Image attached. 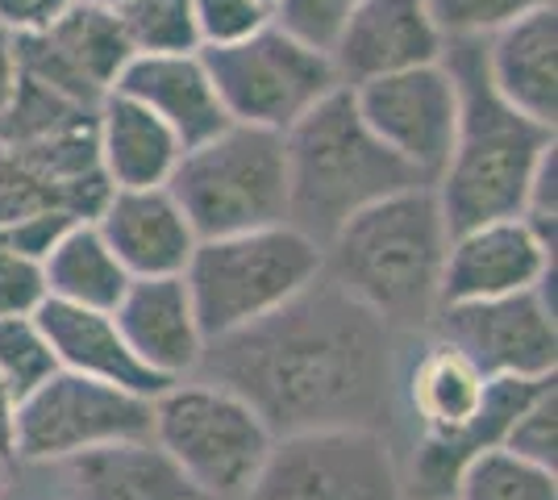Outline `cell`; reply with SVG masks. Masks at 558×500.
Masks as SVG:
<instances>
[{"instance_id": "cell-1", "label": "cell", "mask_w": 558, "mask_h": 500, "mask_svg": "<svg viewBox=\"0 0 558 500\" xmlns=\"http://www.w3.org/2000/svg\"><path fill=\"white\" fill-rule=\"evenodd\" d=\"M400 333L329 271L251 326L209 338L196 376L238 392L276 438L304 429H388Z\"/></svg>"}, {"instance_id": "cell-2", "label": "cell", "mask_w": 558, "mask_h": 500, "mask_svg": "<svg viewBox=\"0 0 558 500\" xmlns=\"http://www.w3.org/2000/svg\"><path fill=\"white\" fill-rule=\"evenodd\" d=\"M442 63L459 84V130L442 175L434 180L446 230L521 217L530 175L555 146V130L517 113L484 72V38H450Z\"/></svg>"}, {"instance_id": "cell-3", "label": "cell", "mask_w": 558, "mask_h": 500, "mask_svg": "<svg viewBox=\"0 0 558 500\" xmlns=\"http://www.w3.org/2000/svg\"><path fill=\"white\" fill-rule=\"evenodd\" d=\"M446 246L450 230L438 192L417 184L342 221L326 242V271L396 333H421L438 313Z\"/></svg>"}, {"instance_id": "cell-4", "label": "cell", "mask_w": 558, "mask_h": 500, "mask_svg": "<svg viewBox=\"0 0 558 500\" xmlns=\"http://www.w3.org/2000/svg\"><path fill=\"white\" fill-rule=\"evenodd\" d=\"M288 155V221L326 251L342 221L400 188L429 184L363 121L350 84L322 96L283 130Z\"/></svg>"}, {"instance_id": "cell-5", "label": "cell", "mask_w": 558, "mask_h": 500, "mask_svg": "<svg viewBox=\"0 0 558 500\" xmlns=\"http://www.w3.org/2000/svg\"><path fill=\"white\" fill-rule=\"evenodd\" d=\"M322 271L326 251L292 221H276L246 234L201 239L184 267V284L196 326L209 342L267 317L304 292Z\"/></svg>"}, {"instance_id": "cell-6", "label": "cell", "mask_w": 558, "mask_h": 500, "mask_svg": "<svg viewBox=\"0 0 558 500\" xmlns=\"http://www.w3.org/2000/svg\"><path fill=\"white\" fill-rule=\"evenodd\" d=\"M196 239H226L288 221V155L279 130L230 121L187 146L167 180Z\"/></svg>"}, {"instance_id": "cell-7", "label": "cell", "mask_w": 558, "mask_h": 500, "mask_svg": "<svg viewBox=\"0 0 558 500\" xmlns=\"http://www.w3.org/2000/svg\"><path fill=\"white\" fill-rule=\"evenodd\" d=\"M150 438L205 500H238L258 476L276 434L238 392L213 380H175L150 401Z\"/></svg>"}, {"instance_id": "cell-8", "label": "cell", "mask_w": 558, "mask_h": 500, "mask_svg": "<svg viewBox=\"0 0 558 500\" xmlns=\"http://www.w3.org/2000/svg\"><path fill=\"white\" fill-rule=\"evenodd\" d=\"M238 500H409L388 429L283 434Z\"/></svg>"}, {"instance_id": "cell-9", "label": "cell", "mask_w": 558, "mask_h": 500, "mask_svg": "<svg viewBox=\"0 0 558 500\" xmlns=\"http://www.w3.org/2000/svg\"><path fill=\"white\" fill-rule=\"evenodd\" d=\"M201 59L209 68L226 118L279 134L342 84L326 50L292 38L276 22H267L242 42L201 50Z\"/></svg>"}, {"instance_id": "cell-10", "label": "cell", "mask_w": 558, "mask_h": 500, "mask_svg": "<svg viewBox=\"0 0 558 500\" xmlns=\"http://www.w3.org/2000/svg\"><path fill=\"white\" fill-rule=\"evenodd\" d=\"M150 397L59 367L17 401L13 454L17 463H63L71 454L96 451L109 442L150 438Z\"/></svg>"}, {"instance_id": "cell-11", "label": "cell", "mask_w": 558, "mask_h": 500, "mask_svg": "<svg viewBox=\"0 0 558 500\" xmlns=\"http://www.w3.org/2000/svg\"><path fill=\"white\" fill-rule=\"evenodd\" d=\"M350 93L379 143L429 184L442 175L459 130V84L442 59L350 84Z\"/></svg>"}, {"instance_id": "cell-12", "label": "cell", "mask_w": 558, "mask_h": 500, "mask_svg": "<svg viewBox=\"0 0 558 500\" xmlns=\"http://www.w3.org/2000/svg\"><path fill=\"white\" fill-rule=\"evenodd\" d=\"M109 192L113 184L96 150V118L34 143H0V221L50 209L93 221Z\"/></svg>"}, {"instance_id": "cell-13", "label": "cell", "mask_w": 558, "mask_h": 500, "mask_svg": "<svg viewBox=\"0 0 558 500\" xmlns=\"http://www.w3.org/2000/svg\"><path fill=\"white\" fill-rule=\"evenodd\" d=\"M429 330L459 346L488 380L521 376L546 380L558 371V326L555 309L537 288L492 296V301H459L438 305Z\"/></svg>"}, {"instance_id": "cell-14", "label": "cell", "mask_w": 558, "mask_h": 500, "mask_svg": "<svg viewBox=\"0 0 558 500\" xmlns=\"http://www.w3.org/2000/svg\"><path fill=\"white\" fill-rule=\"evenodd\" d=\"M13 38L25 80H38L84 109H96L113 93L121 68L134 59L113 9L88 0H71L54 22Z\"/></svg>"}, {"instance_id": "cell-15", "label": "cell", "mask_w": 558, "mask_h": 500, "mask_svg": "<svg viewBox=\"0 0 558 500\" xmlns=\"http://www.w3.org/2000/svg\"><path fill=\"white\" fill-rule=\"evenodd\" d=\"M550 267H555V251L537 239L521 217L471 225L463 234H450L438 305L525 292V288L542 284V276Z\"/></svg>"}, {"instance_id": "cell-16", "label": "cell", "mask_w": 558, "mask_h": 500, "mask_svg": "<svg viewBox=\"0 0 558 500\" xmlns=\"http://www.w3.org/2000/svg\"><path fill=\"white\" fill-rule=\"evenodd\" d=\"M442 54L446 34L429 13V0H359L338 42L329 47L342 84L409 72L421 63H438Z\"/></svg>"}, {"instance_id": "cell-17", "label": "cell", "mask_w": 558, "mask_h": 500, "mask_svg": "<svg viewBox=\"0 0 558 500\" xmlns=\"http://www.w3.org/2000/svg\"><path fill=\"white\" fill-rule=\"evenodd\" d=\"M113 321L134 358L142 367H150L155 376L171 383L196 376L201 355H205V333L196 326L184 276L130 280L125 296L117 301Z\"/></svg>"}, {"instance_id": "cell-18", "label": "cell", "mask_w": 558, "mask_h": 500, "mask_svg": "<svg viewBox=\"0 0 558 500\" xmlns=\"http://www.w3.org/2000/svg\"><path fill=\"white\" fill-rule=\"evenodd\" d=\"M93 225L134 280L184 276L187 259L201 242L167 184H159V188H113L105 209L93 217Z\"/></svg>"}, {"instance_id": "cell-19", "label": "cell", "mask_w": 558, "mask_h": 500, "mask_svg": "<svg viewBox=\"0 0 558 500\" xmlns=\"http://www.w3.org/2000/svg\"><path fill=\"white\" fill-rule=\"evenodd\" d=\"M113 93H125L130 100L146 105L180 138L184 150L230 125L201 50H192V54H134L117 75Z\"/></svg>"}, {"instance_id": "cell-20", "label": "cell", "mask_w": 558, "mask_h": 500, "mask_svg": "<svg viewBox=\"0 0 558 500\" xmlns=\"http://www.w3.org/2000/svg\"><path fill=\"white\" fill-rule=\"evenodd\" d=\"M484 72L500 100L537 125L558 121V13L534 9L484 38Z\"/></svg>"}, {"instance_id": "cell-21", "label": "cell", "mask_w": 558, "mask_h": 500, "mask_svg": "<svg viewBox=\"0 0 558 500\" xmlns=\"http://www.w3.org/2000/svg\"><path fill=\"white\" fill-rule=\"evenodd\" d=\"M34 321L43 326L50 351L59 358V367H68V371L117 383L125 392L150 397V401L171 383L134 358V351L125 346V338L117 330L113 313L84 309V305H68V301H50L47 296L34 309Z\"/></svg>"}, {"instance_id": "cell-22", "label": "cell", "mask_w": 558, "mask_h": 500, "mask_svg": "<svg viewBox=\"0 0 558 500\" xmlns=\"http://www.w3.org/2000/svg\"><path fill=\"white\" fill-rule=\"evenodd\" d=\"M71 500H196L201 492L155 438L109 442L59 463Z\"/></svg>"}, {"instance_id": "cell-23", "label": "cell", "mask_w": 558, "mask_h": 500, "mask_svg": "<svg viewBox=\"0 0 558 500\" xmlns=\"http://www.w3.org/2000/svg\"><path fill=\"white\" fill-rule=\"evenodd\" d=\"M96 150L113 188H159L184 155L163 121L125 93H109L96 105Z\"/></svg>"}, {"instance_id": "cell-24", "label": "cell", "mask_w": 558, "mask_h": 500, "mask_svg": "<svg viewBox=\"0 0 558 500\" xmlns=\"http://www.w3.org/2000/svg\"><path fill=\"white\" fill-rule=\"evenodd\" d=\"M43 276H47L50 301H68V305H84V309L100 313H113L130 280H134L117 263V255L109 251V242L100 239L93 221L71 225L43 263Z\"/></svg>"}, {"instance_id": "cell-25", "label": "cell", "mask_w": 558, "mask_h": 500, "mask_svg": "<svg viewBox=\"0 0 558 500\" xmlns=\"http://www.w3.org/2000/svg\"><path fill=\"white\" fill-rule=\"evenodd\" d=\"M450 500H558V476L496 447L466 463Z\"/></svg>"}, {"instance_id": "cell-26", "label": "cell", "mask_w": 558, "mask_h": 500, "mask_svg": "<svg viewBox=\"0 0 558 500\" xmlns=\"http://www.w3.org/2000/svg\"><path fill=\"white\" fill-rule=\"evenodd\" d=\"M113 13L134 54H192V50H201L192 0H125Z\"/></svg>"}, {"instance_id": "cell-27", "label": "cell", "mask_w": 558, "mask_h": 500, "mask_svg": "<svg viewBox=\"0 0 558 500\" xmlns=\"http://www.w3.org/2000/svg\"><path fill=\"white\" fill-rule=\"evenodd\" d=\"M96 109H84L68 100L63 93H54L38 80H17V93L4 105L0 113V143H34V138H50V134H63L75 130L84 121H93Z\"/></svg>"}, {"instance_id": "cell-28", "label": "cell", "mask_w": 558, "mask_h": 500, "mask_svg": "<svg viewBox=\"0 0 558 500\" xmlns=\"http://www.w3.org/2000/svg\"><path fill=\"white\" fill-rule=\"evenodd\" d=\"M59 371L43 326L29 317H0V383L22 401L38 383Z\"/></svg>"}, {"instance_id": "cell-29", "label": "cell", "mask_w": 558, "mask_h": 500, "mask_svg": "<svg viewBox=\"0 0 558 500\" xmlns=\"http://www.w3.org/2000/svg\"><path fill=\"white\" fill-rule=\"evenodd\" d=\"M509 454L534 463V467H546V472H558V383H542L537 397L530 405L512 417L509 434L500 442Z\"/></svg>"}, {"instance_id": "cell-30", "label": "cell", "mask_w": 558, "mask_h": 500, "mask_svg": "<svg viewBox=\"0 0 558 500\" xmlns=\"http://www.w3.org/2000/svg\"><path fill=\"white\" fill-rule=\"evenodd\" d=\"M546 4L555 0H429V13L450 42V38H488Z\"/></svg>"}, {"instance_id": "cell-31", "label": "cell", "mask_w": 558, "mask_h": 500, "mask_svg": "<svg viewBox=\"0 0 558 500\" xmlns=\"http://www.w3.org/2000/svg\"><path fill=\"white\" fill-rule=\"evenodd\" d=\"M192 17H196L201 50L230 47L271 22V4L267 0H192Z\"/></svg>"}, {"instance_id": "cell-32", "label": "cell", "mask_w": 558, "mask_h": 500, "mask_svg": "<svg viewBox=\"0 0 558 500\" xmlns=\"http://www.w3.org/2000/svg\"><path fill=\"white\" fill-rule=\"evenodd\" d=\"M354 4L359 0H271V22L288 29L292 38L329 54Z\"/></svg>"}, {"instance_id": "cell-33", "label": "cell", "mask_w": 558, "mask_h": 500, "mask_svg": "<svg viewBox=\"0 0 558 500\" xmlns=\"http://www.w3.org/2000/svg\"><path fill=\"white\" fill-rule=\"evenodd\" d=\"M43 301H47L43 263L0 246V317H29Z\"/></svg>"}, {"instance_id": "cell-34", "label": "cell", "mask_w": 558, "mask_h": 500, "mask_svg": "<svg viewBox=\"0 0 558 500\" xmlns=\"http://www.w3.org/2000/svg\"><path fill=\"white\" fill-rule=\"evenodd\" d=\"M71 225H80L71 214H25L13 217V221H0V246L17 251L25 259L34 263H47V255L59 246V239L68 234Z\"/></svg>"}, {"instance_id": "cell-35", "label": "cell", "mask_w": 558, "mask_h": 500, "mask_svg": "<svg viewBox=\"0 0 558 500\" xmlns=\"http://www.w3.org/2000/svg\"><path fill=\"white\" fill-rule=\"evenodd\" d=\"M555 217H558V150L550 146V150L542 155V163L534 167V175H530L525 205H521V221L555 251Z\"/></svg>"}, {"instance_id": "cell-36", "label": "cell", "mask_w": 558, "mask_h": 500, "mask_svg": "<svg viewBox=\"0 0 558 500\" xmlns=\"http://www.w3.org/2000/svg\"><path fill=\"white\" fill-rule=\"evenodd\" d=\"M71 0H0V25L25 34V29H43L47 22H54Z\"/></svg>"}, {"instance_id": "cell-37", "label": "cell", "mask_w": 558, "mask_h": 500, "mask_svg": "<svg viewBox=\"0 0 558 500\" xmlns=\"http://www.w3.org/2000/svg\"><path fill=\"white\" fill-rule=\"evenodd\" d=\"M17 80H22V68H17V38H13V29L0 25V113H4V105L13 100V93H17Z\"/></svg>"}, {"instance_id": "cell-38", "label": "cell", "mask_w": 558, "mask_h": 500, "mask_svg": "<svg viewBox=\"0 0 558 500\" xmlns=\"http://www.w3.org/2000/svg\"><path fill=\"white\" fill-rule=\"evenodd\" d=\"M13 426H17V397L0 383V451L9 454V459H17L13 454Z\"/></svg>"}, {"instance_id": "cell-39", "label": "cell", "mask_w": 558, "mask_h": 500, "mask_svg": "<svg viewBox=\"0 0 558 500\" xmlns=\"http://www.w3.org/2000/svg\"><path fill=\"white\" fill-rule=\"evenodd\" d=\"M13 467H17V459H9V454L0 451V497H4L9 484H13Z\"/></svg>"}, {"instance_id": "cell-40", "label": "cell", "mask_w": 558, "mask_h": 500, "mask_svg": "<svg viewBox=\"0 0 558 500\" xmlns=\"http://www.w3.org/2000/svg\"><path fill=\"white\" fill-rule=\"evenodd\" d=\"M88 4H105V9H117V4H125V0H88Z\"/></svg>"}, {"instance_id": "cell-41", "label": "cell", "mask_w": 558, "mask_h": 500, "mask_svg": "<svg viewBox=\"0 0 558 500\" xmlns=\"http://www.w3.org/2000/svg\"><path fill=\"white\" fill-rule=\"evenodd\" d=\"M196 500H205V497H196Z\"/></svg>"}, {"instance_id": "cell-42", "label": "cell", "mask_w": 558, "mask_h": 500, "mask_svg": "<svg viewBox=\"0 0 558 500\" xmlns=\"http://www.w3.org/2000/svg\"><path fill=\"white\" fill-rule=\"evenodd\" d=\"M267 4H271V0H267Z\"/></svg>"}]
</instances>
